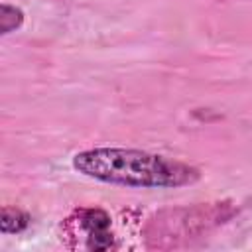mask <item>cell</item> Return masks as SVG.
<instances>
[{
  "label": "cell",
  "instance_id": "obj_2",
  "mask_svg": "<svg viewBox=\"0 0 252 252\" xmlns=\"http://www.w3.org/2000/svg\"><path fill=\"white\" fill-rule=\"evenodd\" d=\"M77 224L85 232V246L89 250H108L114 246V236L110 232V217L98 207L79 209Z\"/></svg>",
  "mask_w": 252,
  "mask_h": 252
},
{
  "label": "cell",
  "instance_id": "obj_3",
  "mask_svg": "<svg viewBox=\"0 0 252 252\" xmlns=\"http://www.w3.org/2000/svg\"><path fill=\"white\" fill-rule=\"evenodd\" d=\"M32 217L18 209V207H2V219H0V230L2 234H18L30 226Z\"/></svg>",
  "mask_w": 252,
  "mask_h": 252
},
{
  "label": "cell",
  "instance_id": "obj_1",
  "mask_svg": "<svg viewBox=\"0 0 252 252\" xmlns=\"http://www.w3.org/2000/svg\"><path fill=\"white\" fill-rule=\"evenodd\" d=\"M71 163L89 179L136 189H177L201 179L195 165L134 148H91L77 152Z\"/></svg>",
  "mask_w": 252,
  "mask_h": 252
},
{
  "label": "cell",
  "instance_id": "obj_4",
  "mask_svg": "<svg viewBox=\"0 0 252 252\" xmlns=\"http://www.w3.org/2000/svg\"><path fill=\"white\" fill-rule=\"evenodd\" d=\"M22 24H24V10L14 6V4L2 2V6H0V33L8 35V33L20 30Z\"/></svg>",
  "mask_w": 252,
  "mask_h": 252
}]
</instances>
